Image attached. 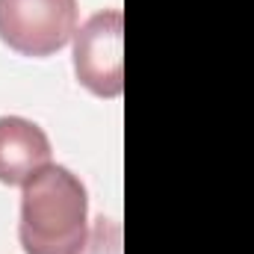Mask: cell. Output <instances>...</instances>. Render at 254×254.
<instances>
[{
  "label": "cell",
  "mask_w": 254,
  "mask_h": 254,
  "mask_svg": "<svg viewBox=\"0 0 254 254\" xmlns=\"http://www.w3.org/2000/svg\"><path fill=\"white\" fill-rule=\"evenodd\" d=\"M51 163V139L24 116H0V184L24 187Z\"/></svg>",
  "instance_id": "4"
},
{
  "label": "cell",
  "mask_w": 254,
  "mask_h": 254,
  "mask_svg": "<svg viewBox=\"0 0 254 254\" xmlns=\"http://www.w3.org/2000/svg\"><path fill=\"white\" fill-rule=\"evenodd\" d=\"M74 77L98 98L125 92V15L119 9L95 12L74 33Z\"/></svg>",
  "instance_id": "3"
},
{
  "label": "cell",
  "mask_w": 254,
  "mask_h": 254,
  "mask_svg": "<svg viewBox=\"0 0 254 254\" xmlns=\"http://www.w3.org/2000/svg\"><path fill=\"white\" fill-rule=\"evenodd\" d=\"M77 0H0V42L21 57H51L74 42Z\"/></svg>",
  "instance_id": "2"
},
{
  "label": "cell",
  "mask_w": 254,
  "mask_h": 254,
  "mask_svg": "<svg viewBox=\"0 0 254 254\" xmlns=\"http://www.w3.org/2000/svg\"><path fill=\"white\" fill-rule=\"evenodd\" d=\"M89 231V192L71 169L48 163L24 184L18 225L24 254H80Z\"/></svg>",
  "instance_id": "1"
},
{
  "label": "cell",
  "mask_w": 254,
  "mask_h": 254,
  "mask_svg": "<svg viewBox=\"0 0 254 254\" xmlns=\"http://www.w3.org/2000/svg\"><path fill=\"white\" fill-rule=\"evenodd\" d=\"M80 254H122V225L116 219L98 216Z\"/></svg>",
  "instance_id": "5"
}]
</instances>
